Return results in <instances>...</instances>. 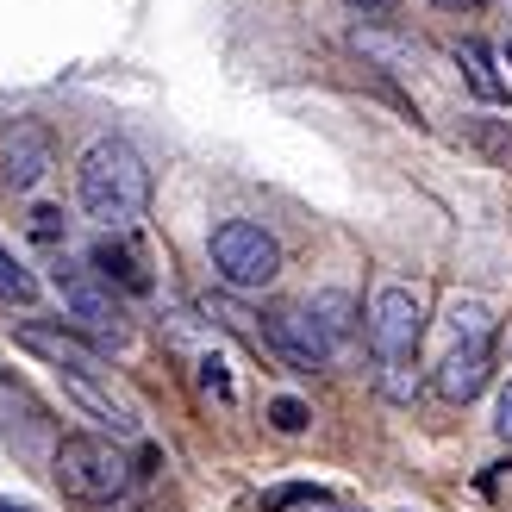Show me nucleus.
<instances>
[{
  "label": "nucleus",
  "instance_id": "1",
  "mask_svg": "<svg viewBox=\"0 0 512 512\" xmlns=\"http://www.w3.org/2000/svg\"><path fill=\"white\" fill-rule=\"evenodd\" d=\"M75 200H82V213L94 225H107V232H132L150 207V169L144 157L125 138H100L82 150V163H75Z\"/></svg>",
  "mask_w": 512,
  "mask_h": 512
},
{
  "label": "nucleus",
  "instance_id": "2",
  "mask_svg": "<svg viewBox=\"0 0 512 512\" xmlns=\"http://www.w3.org/2000/svg\"><path fill=\"white\" fill-rule=\"evenodd\" d=\"M419 338H425V306L413 288H381L369 300V350H375V369H381V388L388 400H413L419 375H413V356H419Z\"/></svg>",
  "mask_w": 512,
  "mask_h": 512
},
{
  "label": "nucleus",
  "instance_id": "3",
  "mask_svg": "<svg viewBox=\"0 0 512 512\" xmlns=\"http://www.w3.org/2000/svg\"><path fill=\"white\" fill-rule=\"evenodd\" d=\"M494 375V313L481 300H456L444 325V356H438V394L469 406Z\"/></svg>",
  "mask_w": 512,
  "mask_h": 512
},
{
  "label": "nucleus",
  "instance_id": "4",
  "mask_svg": "<svg viewBox=\"0 0 512 512\" xmlns=\"http://www.w3.org/2000/svg\"><path fill=\"white\" fill-rule=\"evenodd\" d=\"M132 463L113 438H63L57 444V488L82 506H100V500H119L132 488Z\"/></svg>",
  "mask_w": 512,
  "mask_h": 512
},
{
  "label": "nucleus",
  "instance_id": "5",
  "mask_svg": "<svg viewBox=\"0 0 512 512\" xmlns=\"http://www.w3.org/2000/svg\"><path fill=\"white\" fill-rule=\"evenodd\" d=\"M50 288L63 294V313L75 319V331H82V344H94V350H119L132 331H125V313H119V300H113V288L100 281L94 269H82V263H63L50 269Z\"/></svg>",
  "mask_w": 512,
  "mask_h": 512
},
{
  "label": "nucleus",
  "instance_id": "6",
  "mask_svg": "<svg viewBox=\"0 0 512 512\" xmlns=\"http://www.w3.org/2000/svg\"><path fill=\"white\" fill-rule=\"evenodd\" d=\"M213 269L225 288H269L281 275V244L250 219H225L213 232Z\"/></svg>",
  "mask_w": 512,
  "mask_h": 512
},
{
  "label": "nucleus",
  "instance_id": "7",
  "mask_svg": "<svg viewBox=\"0 0 512 512\" xmlns=\"http://www.w3.org/2000/svg\"><path fill=\"white\" fill-rule=\"evenodd\" d=\"M57 375H63V394L82 406V413H88L100 431H107L113 444H119V438H138V431H144L138 400L125 394V388H119V381L100 369V363H88V369H57Z\"/></svg>",
  "mask_w": 512,
  "mask_h": 512
},
{
  "label": "nucleus",
  "instance_id": "8",
  "mask_svg": "<svg viewBox=\"0 0 512 512\" xmlns=\"http://www.w3.org/2000/svg\"><path fill=\"white\" fill-rule=\"evenodd\" d=\"M263 338H269L281 356H288L294 369H306V375L325 369L331 350H338V338H331V331H325L313 313H300V306H275V313L263 319Z\"/></svg>",
  "mask_w": 512,
  "mask_h": 512
},
{
  "label": "nucleus",
  "instance_id": "9",
  "mask_svg": "<svg viewBox=\"0 0 512 512\" xmlns=\"http://www.w3.org/2000/svg\"><path fill=\"white\" fill-rule=\"evenodd\" d=\"M50 163H57V150H50V132L32 119H13V125H0V175H7V188L25 194V188H38Z\"/></svg>",
  "mask_w": 512,
  "mask_h": 512
},
{
  "label": "nucleus",
  "instance_id": "10",
  "mask_svg": "<svg viewBox=\"0 0 512 512\" xmlns=\"http://www.w3.org/2000/svg\"><path fill=\"white\" fill-rule=\"evenodd\" d=\"M19 344L38 350L50 369H88L94 363V344H82L75 331H57V325H19Z\"/></svg>",
  "mask_w": 512,
  "mask_h": 512
},
{
  "label": "nucleus",
  "instance_id": "11",
  "mask_svg": "<svg viewBox=\"0 0 512 512\" xmlns=\"http://www.w3.org/2000/svg\"><path fill=\"white\" fill-rule=\"evenodd\" d=\"M94 263H100L94 275L107 281V288H113V281H119L125 294H144V288H150V275L138 269V256H132V250H119V244H100V250H94Z\"/></svg>",
  "mask_w": 512,
  "mask_h": 512
},
{
  "label": "nucleus",
  "instance_id": "12",
  "mask_svg": "<svg viewBox=\"0 0 512 512\" xmlns=\"http://www.w3.org/2000/svg\"><path fill=\"white\" fill-rule=\"evenodd\" d=\"M32 300H38V275L0 244V306H32Z\"/></svg>",
  "mask_w": 512,
  "mask_h": 512
},
{
  "label": "nucleus",
  "instance_id": "13",
  "mask_svg": "<svg viewBox=\"0 0 512 512\" xmlns=\"http://www.w3.org/2000/svg\"><path fill=\"white\" fill-rule=\"evenodd\" d=\"M456 63H463L469 88H475L481 100H500V94H506V88H500V75H494V63H488V50H481V44H456Z\"/></svg>",
  "mask_w": 512,
  "mask_h": 512
},
{
  "label": "nucleus",
  "instance_id": "14",
  "mask_svg": "<svg viewBox=\"0 0 512 512\" xmlns=\"http://www.w3.org/2000/svg\"><path fill=\"white\" fill-rule=\"evenodd\" d=\"M325 494L319 488H306V481H288V488H269L263 494V512H288V506H319Z\"/></svg>",
  "mask_w": 512,
  "mask_h": 512
},
{
  "label": "nucleus",
  "instance_id": "15",
  "mask_svg": "<svg viewBox=\"0 0 512 512\" xmlns=\"http://www.w3.org/2000/svg\"><path fill=\"white\" fill-rule=\"evenodd\" d=\"M313 319L331 331V338H344V331H350V300L344 294H319L313 300Z\"/></svg>",
  "mask_w": 512,
  "mask_h": 512
},
{
  "label": "nucleus",
  "instance_id": "16",
  "mask_svg": "<svg viewBox=\"0 0 512 512\" xmlns=\"http://www.w3.org/2000/svg\"><path fill=\"white\" fill-rule=\"evenodd\" d=\"M306 419H313V413H306V406H300L294 394L269 400V425H275V431H288V438H294V431H306Z\"/></svg>",
  "mask_w": 512,
  "mask_h": 512
},
{
  "label": "nucleus",
  "instance_id": "17",
  "mask_svg": "<svg viewBox=\"0 0 512 512\" xmlns=\"http://www.w3.org/2000/svg\"><path fill=\"white\" fill-rule=\"evenodd\" d=\"M200 388H207V394H219V400H232V381H225V369L213 363V356L200 363Z\"/></svg>",
  "mask_w": 512,
  "mask_h": 512
},
{
  "label": "nucleus",
  "instance_id": "18",
  "mask_svg": "<svg viewBox=\"0 0 512 512\" xmlns=\"http://www.w3.org/2000/svg\"><path fill=\"white\" fill-rule=\"evenodd\" d=\"M344 7H356L363 19H388V13L400 7V0H344Z\"/></svg>",
  "mask_w": 512,
  "mask_h": 512
},
{
  "label": "nucleus",
  "instance_id": "19",
  "mask_svg": "<svg viewBox=\"0 0 512 512\" xmlns=\"http://www.w3.org/2000/svg\"><path fill=\"white\" fill-rule=\"evenodd\" d=\"M494 425H500V438H512V381H506V394H500V419Z\"/></svg>",
  "mask_w": 512,
  "mask_h": 512
},
{
  "label": "nucleus",
  "instance_id": "20",
  "mask_svg": "<svg viewBox=\"0 0 512 512\" xmlns=\"http://www.w3.org/2000/svg\"><path fill=\"white\" fill-rule=\"evenodd\" d=\"M431 7H444V13H475V7H488V0H431Z\"/></svg>",
  "mask_w": 512,
  "mask_h": 512
},
{
  "label": "nucleus",
  "instance_id": "21",
  "mask_svg": "<svg viewBox=\"0 0 512 512\" xmlns=\"http://www.w3.org/2000/svg\"><path fill=\"white\" fill-rule=\"evenodd\" d=\"M0 512H38V506H25V500H0Z\"/></svg>",
  "mask_w": 512,
  "mask_h": 512
},
{
  "label": "nucleus",
  "instance_id": "22",
  "mask_svg": "<svg viewBox=\"0 0 512 512\" xmlns=\"http://www.w3.org/2000/svg\"><path fill=\"white\" fill-rule=\"evenodd\" d=\"M506 69H512V44H506Z\"/></svg>",
  "mask_w": 512,
  "mask_h": 512
},
{
  "label": "nucleus",
  "instance_id": "23",
  "mask_svg": "<svg viewBox=\"0 0 512 512\" xmlns=\"http://www.w3.org/2000/svg\"><path fill=\"white\" fill-rule=\"evenodd\" d=\"M0 381H7V363H0Z\"/></svg>",
  "mask_w": 512,
  "mask_h": 512
}]
</instances>
